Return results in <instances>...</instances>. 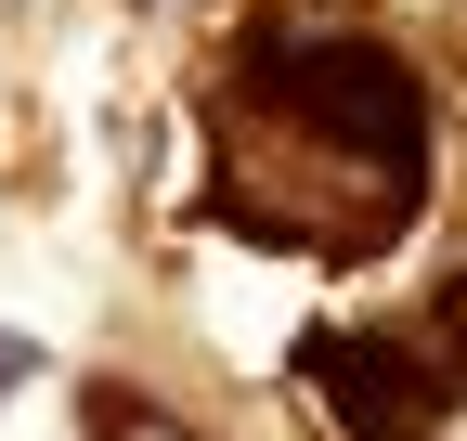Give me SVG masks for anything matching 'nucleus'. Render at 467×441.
<instances>
[{
	"label": "nucleus",
	"mask_w": 467,
	"mask_h": 441,
	"mask_svg": "<svg viewBox=\"0 0 467 441\" xmlns=\"http://www.w3.org/2000/svg\"><path fill=\"white\" fill-rule=\"evenodd\" d=\"M429 351H441V390L467 403V272L441 286V312H429Z\"/></svg>",
	"instance_id": "20e7f679"
},
{
	"label": "nucleus",
	"mask_w": 467,
	"mask_h": 441,
	"mask_svg": "<svg viewBox=\"0 0 467 441\" xmlns=\"http://www.w3.org/2000/svg\"><path fill=\"white\" fill-rule=\"evenodd\" d=\"M91 428H104V441H195L169 403H130V390H91Z\"/></svg>",
	"instance_id": "7ed1b4c3"
},
{
	"label": "nucleus",
	"mask_w": 467,
	"mask_h": 441,
	"mask_svg": "<svg viewBox=\"0 0 467 441\" xmlns=\"http://www.w3.org/2000/svg\"><path fill=\"white\" fill-rule=\"evenodd\" d=\"M299 364H312V390H325V415H337L350 441H429V415L454 403L441 364H416L402 338H364V324L299 338Z\"/></svg>",
	"instance_id": "f03ea898"
},
{
	"label": "nucleus",
	"mask_w": 467,
	"mask_h": 441,
	"mask_svg": "<svg viewBox=\"0 0 467 441\" xmlns=\"http://www.w3.org/2000/svg\"><path fill=\"white\" fill-rule=\"evenodd\" d=\"M429 208V91L364 26H260L208 78V220L260 260H389Z\"/></svg>",
	"instance_id": "f257e3e1"
},
{
	"label": "nucleus",
	"mask_w": 467,
	"mask_h": 441,
	"mask_svg": "<svg viewBox=\"0 0 467 441\" xmlns=\"http://www.w3.org/2000/svg\"><path fill=\"white\" fill-rule=\"evenodd\" d=\"M26 376H39V338H14V324H0V403L26 390Z\"/></svg>",
	"instance_id": "39448f33"
}]
</instances>
